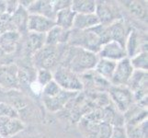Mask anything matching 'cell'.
Listing matches in <instances>:
<instances>
[{
	"instance_id": "23",
	"label": "cell",
	"mask_w": 148,
	"mask_h": 138,
	"mask_svg": "<svg viewBox=\"0 0 148 138\" xmlns=\"http://www.w3.org/2000/svg\"><path fill=\"white\" fill-rule=\"evenodd\" d=\"M75 16V13L71 9V8L60 10V11L56 12L55 14V25L66 30H72Z\"/></svg>"
},
{
	"instance_id": "24",
	"label": "cell",
	"mask_w": 148,
	"mask_h": 138,
	"mask_svg": "<svg viewBox=\"0 0 148 138\" xmlns=\"http://www.w3.org/2000/svg\"><path fill=\"white\" fill-rule=\"evenodd\" d=\"M116 64L117 62H114V61L104 58H99L98 63H97L93 71L97 75L101 76L102 78L110 81L115 70Z\"/></svg>"
},
{
	"instance_id": "7",
	"label": "cell",
	"mask_w": 148,
	"mask_h": 138,
	"mask_svg": "<svg viewBox=\"0 0 148 138\" xmlns=\"http://www.w3.org/2000/svg\"><path fill=\"white\" fill-rule=\"evenodd\" d=\"M127 88L132 92L135 102L147 98V72L134 70Z\"/></svg>"
},
{
	"instance_id": "9",
	"label": "cell",
	"mask_w": 148,
	"mask_h": 138,
	"mask_svg": "<svg viewBox=\"0 0 148 138\" xmlns=\"http://www.w3.org/2000/svg\"><path fill=\"white\" fill-rule=\"evenodd\" d=\"M127 58H132L141 52H147V36L142 38L138 30L132 28L125 42Z\"/></svg>"
},
{
	"instance_id": "2",
	"label": "cell",
	"mask_w": 148,
	"mask_h": 138,
	"mask_svg": "<svg viewBox=\"0 0 148 138\" xmlns=\"http://www.w3.org/2000/svg\"><path fill=\"white\" fill-rule=\"evenodd\" d=\"M98 60L99 56L95 53L79 47L68 46L64 50L59 65L68 68L80 76L93 71Z\"/></svg>"
},
{
	"instance_id": "21",
	"label": "cell",
	"mask_w": 148,
	"mask_h": 138,
	"mask_svg": "<svg viewBox=\"0 0 148 138\" xmlns=\"http://www.w3.org/2000/svg\"><path fill=\"white\" fill-rule=\"evenodd\" d=\"M45 45V34L27 32L25 38V49L32 56Z\"/></svg>"
},
{
	"instance_id": "17",
	"label": "cell",
	"mask_w": 148,
	"mask_h": 138,
	"mask_svg": "<svg viewBox=\"0 0 148 138\" xmlns=\"http://www.w3.org/2000/svg\"><path fill=\"white\" fill-rule=\"evenodd\" d=\"M29 13L27 9H25L18 4V7L16 11L10 15V21H11L12 27L14 30L18 32L22 36V34L28 32L27 30V23H28Z\"/></svg>"
},
{
	"instance_id": "25",
	"label": "cell",
	"mask_w": 148,
	"mask_h": 138,
	"mask_svg": "<svg viewBox=\"0 0 148 138\" xmlns=\"http://www.w3.org/2000/svg\"><path fill=\"white\" fill-rule=\"evenodd\" d=\"M127 138H147L148 120L145 119L139 124H127L124 125Z\"/></svg>"
},
{
	"instance_id": "13",
	"label": "cell",
	"mask_w": 148,
	"mask_h": 138,
	"mask_svg": "<svg viewBox=\"0 0 148 138\" xmlns=\"http://www.w3.org/2000/svg\"><path fill=\"white\" fill-rule=\"evenodd\" d=\"M55 26L54 20L40 15L29 14L27 30L29 32L46 34L51 29Z\"/></svg>"
},
{
	"instance_id": "12",
	"label": "cell",
	"mask_w": 148,
	"mask_h": 138,
	"mask_svg": "<svg viewBox=\"0 0 148 138\" xmlns=\"http://www.w3.org/2000/svg\"><path fill=\"white\" fill-rule=\"evenodd\" d=\"M99 58H104L119 62L121 59L127 57L125 47L122 44L119 43L115 41H109L108 43H104L101 46L99 53Z\"/></svg>"
},
{
	"instance_id": "8",
	"label": "cell",
	"mask_w": 148,
	"mask_h": 138,
	"mask_svg": "<svg viewBox=\"0 0 148 138\" xmlns=\"http://www.w3.org/2000/svg\"><path fill=\"white\" fill-rule=\"evenodd\" d=\"M96 16L99 23L103 26H109L118 19H121V14L113 5L108 1H96Z\"/></svg>"
},
{
	"instance_id": "32",
	"label": "cell",
	"mask_w": 148,
	"mask_h": 138,
	"mask_svg": "<svg viewBox=\"0 0 148 138\" xmlns=\"http://www.w3.org/2000/svg\"><path fill=\"white\" fill-rule=\"evenodd\" d=\"M71 3L72 1H63V0H58V1H53V10L56 14V12L60 11V10L64 9V8H68L71 7Z\"/></svg>"
},
{
	"instance_id": "10",
	"label": "cell",
	"mask_w": 148,
	"mask_h": 138,
	"mask_svg": "<svg viewBox=\"0 0 148 138\" xmlns=\"http://www.w3.org/2000/svg\"><path fill=\"white\" fill-rule=\"evenodd\" d=\"M134 69L132 68L129 58L121 59L117 62L116 67L110 80L111 86H126L131 79Z\"/></svg>"
},
{
	"instance_id": "14",
	"label": "cell",
	"mask_w": 148,
	"mask_h": 138,
	"mask_svg": "<svg viewBox=\"0 0 148 138\" xmlns=\"http://www.w3.org/2000/svg\"><path fill=\"white\" fill-rule=\"evenodd\" d=\"M25 128V124L19 118L0 117V138H12Z\"/></svg>"
},
{
	"instance_id": "16",
	"label": "cell",
	"mask_w": 148,
	"mask_h": 138,
	"mask_svg": "<svg viewBox=\"0 0 148 138\" xmlns=\"http://www.w3.org/2000/svg\"><path fill=\"white\" fill-rule=\"evenodd\" d=\"M131 29L132 28L127 29V25L122 19L116 20L113 23L107 26L110 41H115L124 46Z\"/></svg>"
},
{
	"instance_id": "22",
	"label": "cell",
	"mask_w": 148,
	"mask_h": 138,
	"mask_svg": "<svg viewBox=\"0 0 148 138\" xmlns=\"http://www.w3.org/2000/svg\"><path fill=\"white\" fill-rule=\"evenodd\" d=\"M128 11L142 21L147 22V2L145 1H121Z\"/></svg>"
},
{
	"instance_id": "35",
	"label": "cell",
	"mask_w": 148,
	"mask_h": 138,
	"mask_svg": "<svg viewBox=\"0 0 148 138\" xmlns=\"http://www.w3.org/2000/svg\"><path fill=\"white\" fill-rule=\"evenodd\" d=\"M0 34H1V32H0Z\"/></svg>"
},
{
	"instance_id": "34",
	"label": "cell",
	"mask_w": 148,
	"mask_h": 138,
	"mask_svg": "<svg viewBox=\"0 0 148 138\" xmlns=\"http://www.w3.org/2000/svg\"><path fill=\"white\" fill-rule=\"evenodd\" d=\"M6 13V1H0V16Z\"/></svg>"
},
{
	"instance_id": "30",
	"label": "cell",
	"mask_w": 148,
	"mask_h": 138,
	"mask_svg": "<svg viewBox=\"0 0 148 138\" xmlns=\"http://www.w3.org/2000/svg\"><path fill=\"white\" fill-rule=\"evenodd\" d=\"M112 128L113 126L110 125V124L102 122L98 127V132H97V137L98 138H110Z\"/></svg>"
},
{
	"instance_id": "18",
	"label": "cell",
	"mask_w": 148,
	"mask_h": 138,
	"mask_svg": "<svg viewBox=\"0 0 148 138\" xmlns=\"http://www.w3.org/2000/svg\"><path fill=\"white\" fill-rule=\"evenodd\" d=\"M70 30H64L55 25L53 29H51L45 34V44L53 46L66 44L68 42Z\"/></svg>"
},
{
	"instance_id": "19",
	"label": "cell",
	"mask_w": 148,
	"mask_h": 138,
	"mask_svg": "<svg viewBox=\"0 0 148 138\" xmlns=\"http://www.w3.org/2000/svg\"><path fill=\"white\" fill-rule=\"evenodd\" d=\"M29 14L40 15L54 20L55 12L53 8V1H32L27 8Z\"/></svg>"
},
{
	"instance_id": "33",
	"label": "cell",
	"mask_w": 148,
	"mask_h": 138,
	"mask_svg": "<svg viewBox=\"0 0 148 138\" xmlns=\"http://www.w3.org/2000/svg\"><path fill=\"white\" fill-rule=\"evenodd\" d=\"M12 138H42V136H40V135L34 134V133H32V132H27L26 128H25L23 131H21L19 134L15 135Z\"/></svg>"
},
{
	"instance_id": "1",
	"label": "cell",
	"mask_w": 148,
	"mask_h": 138,
	"mask_svg": "<svg viewBox=\"0 0 148 138\" xmlns=\"http://www.w3.org/2000/svg\"><path fill=\"white\" fill-rule=\"evenodd\" d=\"M109 41L107 26L99 24L85 30L72 29L70 30L67 43L69 46L79 47L98 54L101 46Z\"/></svg>"
},
{
	"instance_id": "3",
	"label": "cell",
	"mask_w": 148,
	"mask_h": 138,
	"mask_svg": "<svg viewBox=\"0 0 148 138\" xmlns=\"http://www.w3.org/2000/svg\"><path fill=\"white\" fill-rule=\"evenodd\" d=\"M64 50L65 44L57 46L45 44L32 56V61L37 70L47 69L52 71L60 65Z\"/></svg>"
},
{
	"instance_id": "29",
	"label": "cell",
	"mask_w": 148,
	"mask_h": 138,
	"mask_svg": "<svg viewBox=\"0 0 148 138\" xmlns=\"http://www.w3.org/2000/svg\"><path fill=\"white\" fill-rule=\"evenodd\" d=\"M0 117L18 118V113L13 106L5 102H0Z\"/></svg>"
},
{
	"instance_id": "20",
	"label": "cell",
	"mask_w": 148,
	"mask_h": 138,
	"mask_svg": "<svg viewBox=\"0 0 148 138\" xmlns=\"http://www.w3.org/2000/svg\"><path fill=\"white\" fill-rule=\"evenodd\" d=\"M99 20L96 14H75L73 23L74 30H85L99 25Z\"/></svg>"
},
{
	"instance_id": "27",
	"label": "cell",
	"mask_w": 148,
	"mask_h": 138,
	"mask_svg": "<svg viewBox=\"0 0 148 138\" xmlns=\"http://www.w3.org/2000/svg\"><path fill=\"white\" fill-rule=\"evenodd\" d=\"M130 62L134 70L147 72L148 70V53L141 52L130 58Z\"/></svg>"
},
{
	"instance_id": "31",
	"label": "cell",
	"mask_w": 148,
	"mask_h": 138,
	"mask_svg": "<svg viewBox=\"0 0 148 138\" xmlns=\"http://www.w3.org/2000/svg\"><path fill=\"white\" fill-rule=\"evenodd\" d=\"M110 138H127L124 126H114L112 128Z\"/></svg>"
},
{
	"instance_id": "28",
	"label": "cell",
	"mask_w": 148,
	"mask_h": 138,
	"mask_svg": "<svg viewBox=\"0 0 148 138\" xmlns=\"http://www.w3.org/2000/svg\"><path fill=\"white\" fill-rule=\"evenodd\" d=\"M53 72L47 69H38L36 71V76H35V81L43 88L51 81H53Z\"/></svg>"
},
{
	"instance_id": "6",
	"label": "cell",
	"mask_w": 148,
	"mask_h": 138,
	"mask_svg": "<svg viewBox=\"0 0 148 138\" xmlns=\"http://www.w3.org/2000/svg\"><path fill=\"white\" fill-rule=\"evenodd\" d=\"M0 88L6 90L19 89L18 67L14 63L0 65Z\"/></svg>"
},
{
	"instance_id": "26",
	"label": "cell",
	"mask_w": 148,
	"mask_h": 138,
	"mask_svg": "<svg viewBox=\"0 0 148 138\" xmlns=\"http://www.w3.org/2000/svg\"><path fill=\"white\" fill-rule=\"evenodd\" d=\"M71 9L75 14H93L96 11L94 0H74L71 3Z\"/></svg>"
},
{
	"instance_id": "5",
	"label": "cell",
	"mask_w": 148,
	"mask_h": 138,
	"mask_svg": "<svg viewBox=\"0 0 148 138\" xmlns=\"http://www.w3.org/2000/svg\"><path fill=\"white\" fill-rule=\"evenodd\" d=\"M110 98L121 113H124L135 103L132 92L126 86H111L109 88Z\"/></svg>"
},
{
	"instance_id": "4",
	"label": "cell",
	"mask_w": 148,
	"mask_h": 138,
	"mask_svg": "<svg viewBox=\"0 0 148 138\" xmlns=\"http://www.w3.org/2000/svg\"><path fill=\"white\" fill-rule=\"evenodd\" d=\"M53 78L54 82L63 90L80 93V91L84 89V85L80 76L62 65H58L55 68L53 73Z\"/></svg>"
},
{
	"instance_id": "15",
	"label": "cell",
	"mask_w": 148,
	"mask_h": 138,
	"mask_svg": "<svg viewBox=\"0 0 148 138\" xmlns=\"http://www.w3.org/2000/svg\"><path fill=\"white\" fill-rule=\"evenodd\" d=\"M20 39L21 35L16 30L5 32L0 34V49L8 56L12 55L16 53Z\"/></svg>"
},
{
	"instance_id": "11",
	"label": "cell",
	"mask_w": 148,
	"mask_h": 138,
	"mask_svg": "<svg viewBox=\"0 0 148 138\" xmlns=\"http://www.w3.org/2000/svg\"><path fill=\"white\" fill-rule=\"evenodd\" d=\"M78 93L68 92L65 90H61L59 93L52 97H42L43 104L49 111L55 112L62 110L74 98H75Z\"/></svg>"
}]
</instances>
